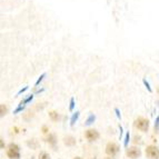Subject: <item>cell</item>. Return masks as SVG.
I'll list each match as a JSON object with an SVG mask.
<instances>
[{"mask_svg": "<svg viewBox=\"0 0 159 159\" xmlns=\"http://www.w3.org/2000/svg\"><path fill=\"white\" fill-rule=\"evenodd\" d=\"M106 154L108 155L109 157H115L116 155H118L120 150V147L115 143H108L106 146Z\"/></svg>", "mask_w": 159, "mask_h": 159, "instance_id": "4", "label": "cell"}, {"mask_svg": "<svg viewBox=\"0 0 159 159\" xmlns=\"http://www.w3.org/2000/svg\"><path fill=\"white\" fill-rule=\"evenodd\" d=\"M34 95H32V93H31V95L28 96V97H27L26 99H24V100H22V101H20V103H21V105H25V106H26L27 103H29L30 101H32V99H34Z\"/></svg>", "mask_w": 159, "mask_h": 159, "instance_id": "14", "label": "cell"}, {"mask_svg": "<svg viewBox=\"0 0 159 159\" xmlns=\"http://www.w3.org/2000/svg\"><path fill=\"white\" fill-rule=\"evenodd\" d=\"M26 143L30 149H34V150L39 148V143H38L36 139H29V140H27Z\"/></svg>", "mask_w": 159, "mask_h": 159, "instance_id": "9", "label": "cell"}, {"mask_svg": "<svg viewBox=\"0 0 159 159\" xmlns=\"http://www.w3.org/2000/svg\"><path fill=\"white\" fill-rule=\"evenodd\" d=\"M0 143H1V149L5 148V143H3V139H2V138H0Z\"/></svg>", "mask_w": 159, "mask_h": 159, "instance_id": "27", "label": "cell"}, {"mask_svg": "<svg viewBox=\"0 0 159 159\" xmlns=\"http://www.w3.org/2000/svg\"><path fill=\"white\" fill-rule=\"evenodd\" d=\"M143 84L145 85V87L147 88V90H148L149 93H152V89H151V87H150V84H149L146 79H143Z\"/></svg>", "mask_w": 159, "mask_h": 159, "instance_id": "20", "label": "cell"}, {"mask_svg": "<svg viewBox=\"0 0 159 159\" xmlns=\"http://www.w3.org/2000/svg\"><path fill=\"white\" fill-rule=\"evenodd\" d=\"M115 112H116V116L118 119H121V115H120V111L118 108H115Z\"/></svg>", "mask_w": 159, "mask_h": 159, "instance_id": "24", "label": "cell"}, {"mask_svg": "<svg viewBox=\"0 0 159 159\" xmlns=\"http://www.w3.org/2000/svg\"><path fill=\"white\" fill-rule=\"evenodd\" d=\"M105 159H114V158H112V157H106Z\"/></svg>", "mask_w": 159, "mask_h": 159, "instance_id": "30", "label": "cell"}, {"mask_svg": "<svg viewBox=\"0 0 159 159\" xmlns=\"http://www.w3.org/2000/svg\"><path fill=\"white\" fill-rule=\"evenodd\" d=\"M74 159H82V158H81V157H75Z\"/></svg>", "mask_w": 159, "mask_h": 159, "instance_id": "29", "label": "cell"}, {"mask_svg": "<svg viewBox=\"0 0 159 159\" xmlns=\"http://www.w3.org/2000/svg\"><path fill=\"white\" fill-rule=\"evenodd\" d=\"M133 141H134L135 143H141V138L139 137V136L136 135L135 137H134V140H133Z\"/></svg>", "mask_w": 159, "mask_h": 159, "instance_id": "22", "label": "cell"}, {"mask_svg": "<svg viewBox=\"0 0 159 159\" xmlns=\"http://www.w3.org/2000/svg\"><path fill=\"white\" fill-rule=\"evenodd\" d=\"M45 140H46V143H49V145H50V146L56 150V148H57V137H56L55 134H49V135L46 137Z\"/></svg>", "mask_w": 159, "mask_h": 159, "instance_id": "7", "label": "cell"}, {"mask_svg": "<svg viewBox=\"0 0 159 159\" xmlns=\"http://www.w3.org/2000/svg\"><path fill=\"white\" fill-rule=\"evenodd\" d=\"M85 137L88 141H90L91 143V141L98 140L100 135H99V133L96 129H88L85 131Z\"/></svg>", "mask_w": 159, "mask_h": 159, "instance_id": "6", "label": "cell"}, {"mask_svg": "<svg viewBox=\"0 0 159 159\" xmlns=\"http://www.w3.org/2000/svg\"><path fill=\"white\" fill-rule=\"evenodd\" d=\"M6 114H7V107L3 103H1L0 105V117H3Z\"/></svg>", "mask_w": 159, "mask_h": 159, "instance_id": "16", "label": "cell"}, {"mask_svg": "<svg viewBox=\"0 0 159 159\" xmlns=\"http://www.w3.org/2000/svg\"><path fill=\"white\" fill-rule=\"evenodd\" d=\"M75 106H76V103H75V98L71 97V98H70V101H69V111H74Z\"/></svg>", "mask_w": 159, "mask_h": 159, "instance_id": "17", "label": "cell"}, {"mask_svg": "<svg viewBox=\"0 0 159 159\" xmlns=\"http://www.w3.org/2000/svg\"><path fill=\"white\" fill-rule=\"evenodd\" d=\"M48 131H49V129H48V127H47V126H43V133L47 134Z\"/></svg>", "mask_w": 159, "mask_h": 159, "instance_id": "26", "label": "cell"}, {"mask_svg": "<svg viewBox=\"0 0 159 159\" xmlns=\"http://www.w3.org/2000/svg\"><path fill=\"white\" fill-rule=\"evenodd\" d=\"M76 143H77V141H76V138L72 137V136H67V137L64 138V143L68 147L75 146V145H76Z\"/></svg>", "mask_w": 159, "mask_h": 159, "instance_id": "8", "label": "cell"}, {"mask_svg": "<svg viewBox=\"0 0 159 159\" xmlns=\"http://www.w3.org/2000/svg\"><path fill=\"white\" fill-rule=\"evenodd\" d=\"M96 120V116L93 114H90L89 116H88V118L86 119V122H85V125L86 126H91L95 122Z\"/></svg>", "mask_w": 159, "mask_h": 159, "instance_id": "12", "label": "cell"}, {"mask_svg": "<svg viewBox=\"0 0 159 159\" xmlns=\"http://www.w3.org/2000/svg\"><path fill=\"white\" fill-rule=\"evenodd\" d=\"M46 75H47V74H46V72H43V74H41V75H40V76H39V78H38V79H37V81H36V84H34V86H36V87H38V86L40 85V82L43 81V78L46 77Z\"/></svg>", "mask_w": 159, "mask_h": 159, "instance_id": "19", "label": "cell"}, {"mask_svg": "<svg viewBox=\"0 0 159 159\" xmlns=\"http://www.w3.org/2000/svg\"><path fill=\"white\" fill-rule=\"evenodd\" d=\"M129 141H130V133L129 131H127L126 135H125V139H124V147H125V148H127L128 147Z\"/></svg>", "mask_w": 159, "mask_h": 159, "instance_id": "13", "label": "cell"}, {"mask_svg": "<svg viewBox=\"0 0 159 159\" xmlns=\"http://www.w3.org/2000/svg\"><path fill=\"white\" fill-rule=\"evenodd\" d=\"M134 126L143 133H147L149 129V120L147 118H143V117H138L134 122Z\"/></svg>", "mask_w": 159, "mask_h": 159, "instance_id": "2", "label": "cell"}, {"mask_svg": "<svg viewBox=\"0 0 159 159\" xmlns=\"http://www.w3.org/2000/svg\"><path fill=\"white\" fill-rule=\"evenodd\" d=\"M145 152H146V156L149 159H159V148L155 145L147 146Z\"/></svg>", "mask_w": 159, "mask_h": 159, "instance_id": "3", "label": "cell"}, {"mask_svg": "<svg viewBox=\"0 0 159 159\" xmlns=\"http://www.w3.org/2000/svg\"><path fill=\"white\" fill-rule=\"evenodd\" d=\"M155 131L156 133L159 131V115L156 117V120H155Z\"/></svg>", "mask_w": 159, "mask_h": 159, "instance_id": "21", "label": "cell"}, {"mask_svg": "<svg viewBox=\"0 0 159 159\" xmlns=\"http://www.w3.org/2000/svg\"><path fill=\"white\" fill-rule=\"evenodd\" d=\"M7 156L9 159H20V147L15 143H10L7 146Z\"/></svg>", "mask_w": 159, "mask_h": 159, "instance_id": "1", "label": "cell"}, {"mask_svg": "<svg viewBox=\"0 0 159 159\" xmlns=\"http://www.w3.org/2000/svg\"><path fill=\"white\" fill-rule=\"evenodd\" d=\"M29 89V86H26V87H24L22 89H20V90L18 91V93H17V96H19V95H21V93H24L25 91H27Z\"/></svg>", "mask_w": 159, "mask_h": 159, "instance_id": "23", "label": "cell"}, {"mask_svg": "<svg viewBox=\"0 0 159 159\" xmlns=\"http://www.w3.org/2000/svg\"><path fill=\"white\" fill-rule=\"evenodd\" d=\"M25 109V105H21V103H19V106L17 107L15 110H13V115H17V114H19V112H21L22 110Z\"/></svg>", "mask_w": 159, "mask_h": 159, "instance_id": "18", "label": "cell"}, {"mask_svg": "<svg viewBox=\"0 0 159 159\" xmlns=\"http://www.w3.org/2000/svg\"><path fill=\"white\" fill-rule=\"evenodd\" d=\"M38 159H51L50 156H49V154L48 152H46V151H41L39 154V156H38Z\"/></svg>", "mask_w": 159, "mask_h": 159, "instance_id": "15", "label": "cell"}, {"mask_svg": "<svg viewBox=\"0 0 159 159\" xmlns=\"http://www.w3.org/2000/svg\"><path fill=\"white\" fill-rule=\"evenodd\" d=\"M119 130H120V136H119V137H120V139H121V138H122V135H124V129H122L121 126H119Z\"/></svg>", "mask_w": 159, "mask_h": 159, "instance_id": "25", "label": "cell"}, {"mask_svg": "<svg viewBox=\"0 0 159 159\" xmlns=\"http://www.w3.org/2000/svg\"><path fill=\"white\" fill-rule=\"evenodd\" d=\"M79 116H80V111H78V110L72 114L71 118H70V126H71V127H74L75 124H76V122H77V120L79 119Z\"/></svg>", "mask_w": 159, "mask_h": 159, "instance_id": "11", "label": "cell"}, {"mask_svg": "<svg viewBox=\"0 0 159 159\" xmlns=\"http://www.w3.org/2000/svg\"><path fill=\"white\" fill-rule=\"evenodd\" d=\"M45 91V89L43 88H41V89H38V90H36V93H43Z\"/></svg>", "mask_w": 159, "mask_h": 159, "instance_id": "28", "label": "cell"}, {"mask_svg": "<svg viewBox=\"0 0 159 159\" xmlns=\"http://www.w3.org/2000/svg\"><path fill=\"white\" fill-rule=\"evenodd\" d=\"M126 155L131 159H137L141 156V150L136 146L129 147V148H127V150H126Z\"/></svg>", "mask_w": 159, "mask_h": 159, "instance_id": "5", "label": "cell"}, {"mask_svg": "<svg viewBox=\"0 0 159 159\" xmlns=\"http://www.w3.org/2000/svg\"><path fill=\"white\" fill-rule=\"evenodd\" d=\"M49 118L51 119V121H58V120H60V115L58 114V111H55V110H52V111L49 112Z\"/></svg>", "mask_w": 159, "mask_h": 159, "instance_id": "10", "label": "cell"}]
</instances>
